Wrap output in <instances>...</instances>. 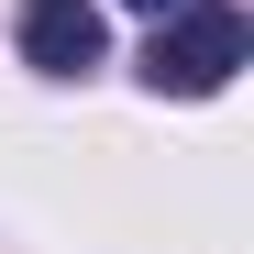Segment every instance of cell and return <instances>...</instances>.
Segmentation results:
<instances>
[{
	"label": "cell",
	"mask_w": 254,
	"mask_h": 254,
	"mask_svg": "<svg viewBox=\"0 0 254 254\" xmlns=\"http://www.w3.org/2000/svg\"><path fill=\"white\" fill-rule=\"evenodd\" d=\"M243 45H254V33H243L232 0H188L177 22H155V45H144V89H155V100H210V89L243 66Z\"/></svg>",
	"instance_id": "obj_1"
},
{
	"label": "cell",
	"mask_w": 254,
	"mask_h": 254,
	"mask_svg": "<svg viewBox=\"0 0 254 254\" xmlns=\"http://www.w3.org/2000/svg\"><path fill=\"white\" fill-rule=\"evenodd\" d=\"M22 56L45 77H89L100 66V0H22Z\"/></svg>",
	"instance_id": "obj_2"
},
{
	"label": "cell",
	"mask_w": 254,
	"mask_h": 254,
	"mask_svg": "<svg viewBox=\"0 0 254 254\" xmlns=\"http://www.w3.org/2000/svg\"><path fill=\"white\" fill-rule=\"evenodd\" d=\"M133 11H177V0H133Z\"/></svg>",
	"instance_id": "obj_3"
}]
</instances>
